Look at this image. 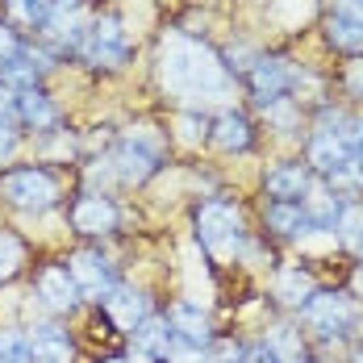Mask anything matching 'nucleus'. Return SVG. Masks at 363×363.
Here are the masks:
<instances>
[{
  "instance_id": "1a4fd4ad",
  "label": "nucleus",
  "mask_w": 363,
  "mask_h": 363,
  "mask_svg": "<svg viewBox=\"0 0 363 363\" xmlns=\"http://www.w3.org/2000/svg\"><path fill=\"white\" fill-rule=\"evenodd\" d=\"M167 326H172V338L184 342V347H209L213 342V330H209V318L192 305V301H176L167 309Z\"/></svg>"
},
{
  "instance_id": "4be33fe9",
  "label": "nucleus",
  "mask_w": 363,
  "mask_h": 363,
  "mask_svg": "<svg viewBox=\"0 0 363 363\" xmlns=\"http://www.w3.org/2000/svg\"><path fill=\"white\" fill-rule=\"evenodd\" d=\"M326 38L338 50H347V55H363V21H351V17L334 13L326 21Z\"/></svg>"
},
{
  "instance_id": "2eb2a0df",
  "label": "nucleus",
  "mask_w": 363,
  "mask_h": 363,
  "mask_svg": "<svg viewBox=\"0 0 363 363\" xmlns=\"http://www.w3.org/2000/svg\"><path fill=\"white\" fill-rule=\"evenodd\" d=\"M209 138H213V146H221V150H247V146H251V121H247L242 113L225 109L221 117L209 121Z\"/></svg>"
},
{
  "instance_id": "f704fd0d",
  "label": "nucleus",
  "mask_w": 363,
  "mask_h": 363,
  "mask_svg": "<svg viewBox=\"0 0 363 363\" xmlns=\"http://www.w3.org/2000/svg\"><path fill=\"white\" fill-rule=\"evenodd\" d=\"M347 84H351L355 92H363V63H351V72H347Z\"/></svg>"
},
{
  "instance_id": "423d86ee",
  "label": "nucleus",
  "mask_w": 363,
  "mask_h": 363,
  "mask_svg": "<svg viewBox=\"0 0 363 363\" xmlns=\"http://www.w3.org/2000/svg\"><path fill=\"white\" fill-rule=\"evenodd\" d=\"M196 234L209 251H234L238 238H242V218L225 201H205L201 213H196Z\"/></svg>"
},
{
  "instance_id": "f257e3e1",
  "label": "nucleus",
  "mask_w": 363,
  "mask_h": 363,
  "mask_svg": "<svg viewBox=\"0 0 363 363\" xmlns=\"http://www.w3.org/2000/svg\"><path fill=\"white\" fill-rule=\"evenodd\" d=\"M184 55H188V59H180V50L172 46V59L163 63V79H167L172 88H180L184 96H205V92H213L221 101L225 75H221V67L213 63V55H209V50H196V46H188V42H184Z\"/></svg>"
},
{
  "instance_id": "39448f33",
  "label": "nucleus",
  "mask_w": 363,
  "mask_h": 363,
  "mask_svg": "<svg viewBox=\"0 0 363 363\" xmlns=\"http://www.w3.org/2000/svg\"><path fill=\"white\" fill-rule=\"evenodd\" d=\"M301 309H305V322L318 330V334H326V338H338V334H347V330L359 322V309L342 292H313Z\"/></svg>"
},
{
  "instance_id": "0eeeda50",
  "label": "nucleus",
  "mask_w": 363,
  "mask_h": 363,
  "mask_svg": "<svg viewBox=\"0 0 363 363\" xmlns=\"http://www.w3.org/2000/svg\"><path fill=\"white\" fill-rule=\"evenodd\" d=\"M296 84H301V72L292 67L289 59H255L251 63V88H255V101L259 105L280 101Z\"/></svg>"
},
{
  "instance_id": "c9c22d12",
  "label": "nucleus",
  "mask_w": 363,
  "mask_h": 363,
  "mask_svg": "<svg viewBox=\"0 0 363 363\" xmlns=\"http://www.w3.org/2000/svg\"><path fill=\"white\" fill-rule=\"evenodd\" d=\"M355 289L363 292V267H359V272H355Z\"/></svg>"
},
{
  "instance_id": "cd10ccee",
  "label": "nucleus",
  "mask_w": 363,
  "mask_h": 363,
  "mask_svg": "<svg viewBox=\"0 0 363 363\" xmlns=\"http://www.w3.org/2000/svg\"><path fill=\"white\" fill-rule=\"evenodd\" d=\"M21 263H26L21 242H17L13 234H0V280H13V276L21 272Z\"/></svg>"
},
{
  "instance_id": "b1692460",
  "label": "nucleus",
  "mask_w": 363,
  "mask_h": 363,
  "mask_svg": "<svg viewBox=\"0 0 363 363\" xmlns=\"http://www.w3.org/2000/svg\"><path fill=\"white\" fill-rule=\"evenodd\" d=\"M267 351H272V359H305V347H301V334L289 326H276L267 330V342H263Z\"/></svg>"
},
{
  "instance_id": "412c9836",
  "label": "nucleus",
  "mask_w": 363,
  "mask_h": 363,
  "mask_svg": "<svg viewBox=\"0 0 363 363\" xmlns=\"http://www.w3.org/2000/svg\"><path fill=\"white\" fill-rule=\"evenodd\" d=\"M276 292H280V301L292 305V309H301L309 296H313V276L309 272H301V267H289V272H280V280H276Z\"/></svg>"
},
{
  "instance_id": "58836bf2",
  "label": "nucleus",
  "mask_w": 363,
  "mask_h": 363,
  "mask_svg": "<svg viewBox=\"0 0 363 363\" xmlns=\"http://www.w3.org/2000/svg\"><path fill=\"white\" fill-rule=\"evenodd\" d=\"M105 363H125V359H105Z\"/></svg>"
},
{
  "instance_id": "aec40b11",
  "label": "nucleus",
  "mask_w": 363,
  "mask_h": 363,
  "mask_svg": "<svg viewBox=\"0 0 363 363\" xmlns=\"http://www.w3.org/2000/svg\"><path fill=\"white\" fill-rule=\"evenodd\" d=\"M263 221H267L276 234H284V238H296V234H305V230H309L301 201H272V205L263 209Z\"/></svg>"
},
{
  "instance_id": "a211bd4d",
  "label": "nucleus",
  "mask_w": 363,
  "mask_h": 363,
  "mask_svg": "<svg viewBox=\"0 0 363 363\" xmlns=\"http://www.w3.org/2000/svg\"><path fill=\"white\" fill-rule=\"evenodd\" d=\"M301 209H305V221L309 225H318V230H334V221H338V209H342V201L322 188V184H313L305 196H301Z\"/></svg>"
},
{
  "instance_id": "393cba45",
  "label": "nucleus",
  "mask_w": 363,
  "mask_h": 363,
  "mask_svg": "<svg viewBox=\"0 0 363 363\" xmlns=\"http://www.w3.org/2000/svg\"><path fill=\"white\" fill-rule=\"evenodd\" d=\"M334 230H338V238H342L347 247H359V238H363V205L347 201V205L338 209V221H334Z\"/></svg>"
},
{
  "instance_id": "dca6fc26",
  "label": "nucleus",
  "mask_w": 363,
  "mask_h": 363,
  "mask_svg": "<svg viewBox=\"0 0 363 363\" xmlns=\"http://www.w3.org/2000/svg\"><path fill=\"white\" fill-rule=\"evenodd\" d=\"M134 347H138V355H146V359H167L172 347H176L167 318H146L143 326L134 330Z\"/></svg>"
},
{
  "instance_id": "72a5a7b5",
  "label": "nucleus",
  "mask_w": 363,
  "mask_h": 363,
  "mask_svg": "<svg viewBox=\"0 0 363 363\" xmlns=\"http://www.w3.org/2000/svg\"><path fill=\"white\" fill-rule=\"evenodd\" d=\"M334 13L351 17V21H363V0H334Z\"/></svg>"
},
{
  "instance_id": "7c9ffc66",
  "label": "nucleus",
  "mask_w": 363,
  "mask_h": 363,
  "mask_svg": "<svg viewBox=\"0 0 363 363\" xmlns=\"http://www.w3.org/2000/svg\"><path fill=\"white\" fill-rule=\"evenodd\" d=\"M13 55H21V42H17V34L9 26H0V63L13 59Z\"/></svg>"
},
{
  "instance_id": "bb28decb",
  "label": "nucleus",
  "mask_w": 363,
  "mask_h": 363,
  "mask_svg": "<svg viewBox=\"0 0 363 363\" xmlns=\"http://www.w3.org/2000/svg\"><path fill=\"white\" fill-rule=\"evenodd\" d=\"M0 363H30V334L0 330Z\"/></svg>"
},
{
  "instance_id": "9d476101",
  "label": "nucleus",
  "mask_w": 363,
  "mask_h": 363,
  "mask_svg": "<svg viewBox=\"0 0 363 363\" xmlns=\"http://www.w3.org/2000/svg\"><path fill=\"white\" fill-rule=\"evenodd\" d=\"M72 225L79 234H109L117 230V205H113L109 196H79L72 205Z\"/></svg>"
},
{
  "instance_id": "5701e85b",
  "label": "nucleus",
  "mask_w": 363,
  "mask_h": 363,
  "mask_svg": "<svg viewBox=\"0 0 363 363\" xmlns=\"http://www.w3.org/2000/svg\"><path fill=\"white\" fill-rule=\"evenodd\" d=\"M50 9H55V0H9V17L17 26H30V30L50 21Z\"/></svg>"
},
{
  "instance_id": "20e7f679",
  "label": "nucleus",
  "mask_w": 363,
  "mask_h": 363,
  "mask_svg": "<svg viewBox=\"0 0 363 363\" xmlns=\"http://www.w3.org/2000/svg\"><path fill=\"white\" fill-rule=\"evenodd\" d=\"M0 196L9 205H17V209L42 213V209H50L59 201V184L50 180L46 172H38V167H17V172H9L0 180Z\"/></svg>"
},
{
  "instance_id": "f3484780",
  "label": "nucleus",
  "mask_w": 363,
  "mask_h": 363,
  "mask_svg": "<svg viewBox=\"0 0 363 363\" xmlns=\"http://www.w3.org/2000/svg\"><path fill=\"white\" fill-rule=\"evenodd\" d=\"M17 117H21L26 125H34V130H55V125H59V109H55V101H50L46 92H38V88L17 92Z\"/></svg>"
},
{
  "instance_id": "ea45409f",
  "label": "nucleus",
  "mask_w": 363,
  "mask_h": 363,
  "mask_svg": "<svg viewBox=\"0 0 363 363\" xmlns=\"http://www.w3.org/2000/svg\"><path fill=\"white\" fill-rule=\"evenodd\" d=\"M359 255H363V238H359Z\"/></svg>"
},
{
  "instance_id": "f8f14e48",
  "label": "nucleus",
  "mask_w": 363,
  "mask_h": 363,
  "mask_svg": "<svg viewBox=\"0 0 363 363\" xmlns=\"http://www.w3.org/2000/svg\"><path fill=\"white\" fill-rule=\"evenodd\" d=\"M105 313L113 318V326H117V330L134 334V330L143 326L146 318H150V305H146L143 292H134V289H113L109 296H105Z\"/></svg>"
},
{
  "instance_id": "ddd939ff",
  "label": "nucleus",
  "mask_w": 363,
  "mask_h": 363,
  "mask_svg": "<svg viewBox=\"0 0 363 363\" xmlns=\"http://www.w3.org/2000/svg\"><path fill=\"white\" fill-rule=\"evenodd\" d=\"M309 188H313L309 163H276V167L267 172V192H272L276 201H301Z\"/></svg>"
},
{
  "instance_id": "2f4dec72",
  "label": "nucleus",
  "mask_w": 363,
  "mask_h": 363,
  "mask_svg": "<svg viewBox=\"0 0 363 363\" xmlns=\"http://www.w3.org/2000/svg\"><path fill=\"white\" fill-rule=\"evenodd\" d=\"M347 150L363 163V121H351V130H347Z\"/></svg>"
},
{
  "instance_id": "9b49d317",
  "label": "nucleus",
  "mask_w": 363,
  "mask_h": 363,
  "mask_svg": "<svg viewBox=\"0 0 363 363\" xmlns=\"http://www.w3.org/2000/svg\"><path fill=\"white\" fill-rule=\"evenodd\" d=\"M38 296H42V305H46V309L67 313L75 301H79V289H75V280H72V272H67V267L50 263V267H42V276H38Z\"/></svg>"
},
{
  "instance_id": "f03ea898",
  "label": "nucleus",
  "mask_w": 363,
  "mask_h": 363,
  "mask_svg": "<svg viewBox=\"0 0 363 363\" xmlns=\"http://www.w3.org/2000/svg\"><path fill=\"white\" fill-rule=\"evenodd\" d=\"M109 172L117 176V180H125V184H143L155 176V167H159V138L155 134H146V125L143 130H134L125 143L113 150L109 159Z\"/></svg>"
},
{
  "instance_id": "e433bc0d",
  "label": "nucleus",
  "mask_w": 363,
  "mask_h": 363,
  "mask_svg": "<svg viewBox=\"0 0 363 363\" xmlns=\"http://www.w3.org/2000/svg\"><path fill=\"white\" fill-rule=\"evenodd\" d=\"M355 363H363V347H359V351H355Z\"/></svg>"
},
{
  "instance_id": "7ed1b4c3",
  "label": "nucleus",
  "mask_w": 363,
  "mask_h": 363,
  "mask_svg": "<svg viewBox=\"0 0 363 363\" xmlns=\"http://www.w3.org/2000/svg\"><path fill=\"white\" fill-rule=\"evenodd\" d=\"M75 50H79V59L92 63V67H121L125 55H130V34L121 30L117 17H96Z\"/></svg>"
},
{
  "instance_id": "a878e982",
  "label": "nucleus",
  "mask_w": 363,
  "mask_h": 363,
  "mask_svg": "<svg viewBox=\"0 0 363 363\" xmlns=\"http://www.w3.org/2000/svg\"><path fill=\"white\" fill-rule=\"evenodd\" d=\"M359 188H363V163L351 155L342 167H334V172H330V192H334V196H342V192H359Z\"/></svg>"
},
{
  "instance_id": "473e14b6",
  "label": "nucleus",
  "mask_w": 363,
  "mask_h": 363,
  "mask_svg": "<svg viewBox=\"0 0 363 363\" xmlns=\"http://www.w3.org/2000/svg\"><path fill=\"white\" fill-rule=\"evenodd\" d=\"M13 146H17V130H13V121H0V159H9Z\"/></svg>"
},
{
  "instance_id": "6ab92c4d",
  "label": "nucleus",
  "mask_w": 363,
  "mask_h": 363,
  "mask_svg": "<svg viewBox=\"0 0 363 363\" xmlns=\"http://www.w3.org/2000/svg\"><path fill=\"white\" fill-rule=\"evenodd\" d=\"M347 159H351V150H347V143H342L338 134H313V138H309V167H313V172L330 176V172L342 167Z\"/></svg>"
},
{
  "instance_id": "c756f323",
  "label": "nucleus",
  "mask_w": 363,
  "mask_h": 363,
  "mask_svg": "<svg viewBox=\"0 0 363 363\" xmlns=\"http://www.w3.org/2000/svg\"><path fill=\"white\" fill-rule=\"evenodd\" d=\"M13 117H17V92L0 84V121H13Z\"/></svg>"
},
{
  "instance_id": "4468645a",
  "label": "nucleus",
  "mask_w": 363,
  "mask_h": 363,
  "mask_svg": "<svg viewBox=\"0 0 363 363\" xmlns=\"http://www.w3.org/2000/svg\"><path fill=\"white\" fill-rule=\"evenodd\" d=\"M72 338L59 326H38L30 338V363H72Z\"/></svg>"
},
{
  "instance_id": "c85d7f7f",
  "label": "nucleus",
  "mask_w": 363,
  "mask_h": 363,
  "mask_svg": "<svg viewBox=\"0 0 363 363\" xmlns=\"http://www.w3.org/2000/svg\"><path fill=\"white\" fill-rule=\"evenodd\" d=\"M176 130H180V143H188V146H196L201 138H209V121L196 117V113H184L180 121H176Z\"/></svg>"
},
{
  "instance_id": "6e6552de",
  "label": "nucleus",
  "mask_w": 363,
  "mask_h": 363,
  "mask_svg": "<svg viewBox=\"0 0 363 363\" xmlns=\"http://www.w3.org/2000/svg\"><path fill=\"white\" fill-rule=\"evenodd\" d=\"M67 272H72L75 289H79V296H109L113 289H117V280H113L109 263L101 259L96 251H75L72 263H67Z\"/></svg>"
},
{
  "instance_id": "4c0bfd02",
  "label": "nucleus",
  "mask_w": 363,
  "mask_h": 363,
  "mask_svg": "<svg viewBox=\"0 0 363 363\" xmlns=\"http://www.w3.org/2000/svg\"><path fill=\"white\" fill-rule=\"evenodd\" d=\"M276 363H305V359H276Z\"/></svg>"
}]
</instances>
